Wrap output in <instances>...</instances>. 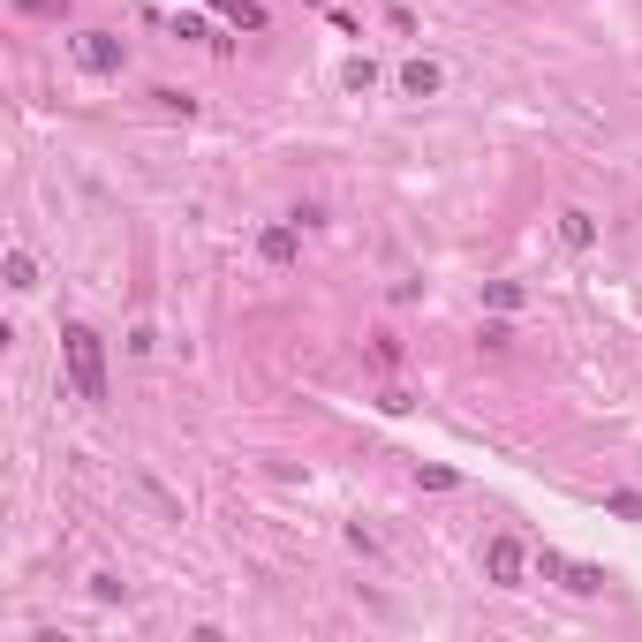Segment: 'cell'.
<instances>
[{
  "mask_svg": "<svg viewBox=\"0 0 642 642\" xmlns=\"http://www.w3.org/2000/svg\"><path fill=\"white\" fill-rule=\"evenodd\" d=\"M401 84H408V99H431L446 76H439V61H408V68H401Z\"/></svg>",
  "mask_w": 642,
  "mask_h": 642,
  "instance_id": "5b68a950",
  "label": "cell"
},
{
  "mask_svg": "<svg viewBox=\"0 0 642 642\" xmlns=\"http://www.w3.org/2000/svg\"><path fill=\"white\" fill-rule=\"evenodd\" d=\"M303 8H333V0H303Z\"/></svg>",
  "mask_w": 642,
  "mask_h": 642,
  "instance_id": "7c38bea8",
  "label": "cell"
},
{
  "mask_svg": "<svg viewBox=\"0 0 642 642\" xmlns=\"http://www.w3.org/2000/svg\"><path fill=\"white\" fill-rule=\"evenodd\" d=\"M8 288H38V265L23 250H8Z\"/></svg>",
  "mask_w": 642,
  "mask_h": 642,
  "instance_id": "9c48e42d",
  "label": "cell"
},
{
  "mask_svg": "<svg viewBox=\"0 0 642 642\" xmlns=\"http://www.w3.org/2000/svg\"><path fill=\"white\" fill-rule=\"evenodd\" d=\"M484 567H491V582H522V567H529V552H522V537H491V552H484Z\"/></svg>",
  "mask_w": 642,
  "mask_h": 642,
  "instance_id": "3957f363",
  "label": "cell"
},
{
  "mask_svg": "<svg viewBox=\"0 0 642 642\" xmlns=\"http://www.w3.org/2000/svg\"><path fill=\"white\" fill-rule=\"evenodd\" d=\"M559 582H567V590H575V597H597V590H605V567H567V559H559Z\"/></svg>",
  "mask_w": 642,
  "mask_h": 642,
  "instance_id": "52a82bcc",
  "label": "cell"
},
{
  "mask_svg": "<svg viewBox=\"0 0 642 642\" xmlns=\"http://www.w3.org/2000/svg\"><path fill=\"white\" fill-rule=\"evenodd\" d=\"M416 484H423V491H454V484H461V469H446V461H431V469H416Z\"/></svg>",
  "mask_w": 642,
  "mask_h": 642,
  "instance_id": "ba28073f",
  "label": "cell"
},
{
  "mask_svg": "<svg viewBox=\"0 0 642 642\" xmlns=\"http://www.w3.org/2000/svg\"><path fill=\"white\" fill-rule=\"evenodd\" d=\"M484 295H491V310H522V280H491Z\"/></svg>",
  "mask_w": 642,
  "mask_h": 642,
  "instance_id": "30bf717a",
  "label": "cell"
},
{
  "mask_svg": "<svg viewBox=\"0 0 642 642\" xmlns=\"http://www.w3.org/2000/svg\"><path fill=\"white\" fill-rule=\"evenodd\" d=\"M605 507H612V514H620V522H642V491H612Z\"/></svg>",
  "mask_w": 642,
  "mask_h": 642,
  "instance_id": "8fae6325",
  "label": "cell"
},
{
  "mask_svg": "<svg viewBox=\"0 0 642 642\" xmlns=\"http://www.w3.org/2000/svg\"><path fill=\"white\" fill-rule=\"evenodd\" d=\"M257 257H265V265H295V257H303V235H295V227H265V235H257Z\"/></svg>",
  "mask_w": 642,
  "mask_h": 642,
  "instance_id": "277c9868",
  "label": "cell"
},
{
  "mask_svg": "<svg viewBox=\"0 0 642 642\" xmlns=\"http://www.w3.org/2000/svg\"><path fill=\"white\" fill-rule=\"evenodd\" d=\"M61 355H68L76 401H106V340L91 333V325H61Z\"/></svg>",
  "mask_w": 642,
  "mask_h": 642,
  "instance_id": "6da1fadb",
  "label": "cell"
},
{
  "mask_svg": "<svg viewBox=\"0 0 642 642\" xmlns=\"http://www.w3.org/2000/svg\"><path fill=\"white\" fill-rule=\"evenodd\" d=\"M76 61H84L91 76H121L129 53H121V38H106V31H76Z\"/></svg>",
  "mask_w": 642,
  "mask_h": 642,
  "instance_id": "7a4b0ae2",
  "label": "cell"
},
{
  "mask_svg": "<svg viewBox=\"0 0 642 642\" xmlns=\"http://www.w3.org/2000/svg\"><path fill=\"white\" fill-rule=\"evenodd\" d=\"M559 242H567V250H590V242H597V220H590V212H559Z\"/></svg>",
  "mask_w": 642,
  "mask_h": 642,
  "instance_id": "8992f818",
  "label": "cell"
}]
</instances>
